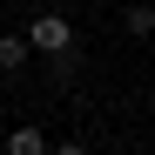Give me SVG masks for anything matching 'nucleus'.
I'll return each instance as SVG.
<instances>
[{
    "label": "nucleus",
    "mask_w": 155,
    "mask_h": 155,
    "mask_svg": "<svg viewBox=\"0 0 155 155\" xmlns=\"http://www.w3.org/2000/svg\"><path fill=\"white\" fill-rule=\"evenodd\" d=\"M27 47H47V54H61V47H74V34H68V20H61V14H41L34 27H27Z\"/></svg>",
    "instance_id": "nucleus-1"
},
{
    "label": "nucleus",
    "mask_w": 155,
    "mask_h": 155,
    "mask_svg": "<svg viewBox=\"0 0 155 155\" xmlns=\"http://www.w3.org/2000/svg\"><path fill=\"white\" fill-rule=\"evenodd\" d=\"M7 155H47V135H41V128H14V135H7Z\"/></svg>",
    "instance_id": "nucleus-2"
},
{
    "label": "nucleus",
    "mask_w": 155,
    "mask_h": 155,
    "mask_svg": "<svg viewBox=\"0 0 155 155\" xmlns=\"http://www.w3.org/2000/svg\"><path fill=\"white\" fill-rule=\"evenodd\" d=\"M27 54H34V47L20 41V34H0V68H20V61H27Z\"/></svg>",
    "instance_id": "nucleus-3"
},
{
    "label": "nucleus",
    "mask_w": 155,
    "mask_h": 155,
    "mask_svg": "<svg viewBox=\"0 0 155 155\" xmlns=\"http://www.w3.org/2000/svg\"><path fill=\"white\" fill-rule=\"evenodd\" d=\"M47 155H88V148L81 142H61V148H47Z\"/></svg>",
    "instance_id": "nucleus-4"
}]
</instances>
